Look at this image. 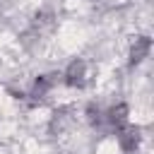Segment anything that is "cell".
<instances>
[{"instance_id":"6da1fadb","label":"cell","mask_w":154,"mask_h":154,"mask_svg":"<svg viewBox=\"0 0 154 154\" xmlns=\"http://www.w3.org/2000/svg\"><path fill=\"white\" fill-rule=\"evenodd\" d=\"M63 77V82L67 84V87H72V89H82L84 84H87V63L84 60H72L67 67H65V72L60 75Z\"/></svg>"},{"instance_id":"7a4b0ae2","label":"cell","mask_w":154,"mask_h":154,"mask_svg":"<svg viewBox=\"0 0 154 154\" xmlns=\"http://www.w3.org/2000/svg\"><path fill=\"white\" fill-rule=\"evenodd\" d=\"M116 135H118V144H120V149L123 152H135L137 147H140V128H135V125H123V128H118L116 130Z\"/></svg>"},{"instance_id":"3957f363","label":"cell","mask_w":154,"mask_h":154,"mask_svg":"<svg viewBox=\"0 0 154 154\" xmlns=\"http://www.w3.org/2000/svg\"><path fill=\"white\" fill-rule=\"evenodd\" d=\"M149 48H152V38H149V36H137L135 43L130 46V67L140 65V63L149 55Z\"/></svg>"},{"instance_id":"277c9868","label":"cell","mask_w":154,"mask_h":154,"mask_svg":"<svg viewBox=\"0 0 154 154\" xmlns=\"http://www.w3.org/2000/svg\"><path fill=\"white\" fill-rule=\"evenodd\" d=\"M128 113H130V111H128V106H125V103H116V106H111L103 116H106V123H108L111 128H116V130H118V128L128 125Z\"/></svg>"},{"instance_id":"5b68a950","label":"cell","mask_w":154,"mask_h":154,"mask_svg":"<svg viewBox=\"0 0 154 154\" xmlns=\"http://www.w3.org/2000/svg\"><path fill=\"white\" fill-rule=\"evenodd\" d=\"M55 29V17H53V12L51 10H38L36 14H34V31L41 36V34H48V31H53Z\"/></svg>"},{"instance_id":"8992f818","label":"cell","mask_w":154,"mask_h":154,"mask_svg":"<svg viewBox=\"0 0 154 154\" xmlns=\"http://www.w3.org/2000/svg\"><path fill=\"white\" fill-rule=\"evenodd\" d=\"M87 120H89V125H94V128H99L103 120H106V116H103V111L99 108V106H94V103H89L87 106Z\"/></svg>"},{"instance_id":"52a82bcc","label":"cell","mask_w":154,"mask_h":154,"mask_svg":"<svg viewBox=\"0 0 154 154\" xmlns=\"http://www.w3.org/2000/svg\"><path fill=\"white\" fill-rule=\"evenodd\" d=\"M67 123H70L67 111H65V108H63V111H55V113H53V120H51V130H53V132H55V130L60 132V130H63Z\"/></svg>"}]
</instances>
